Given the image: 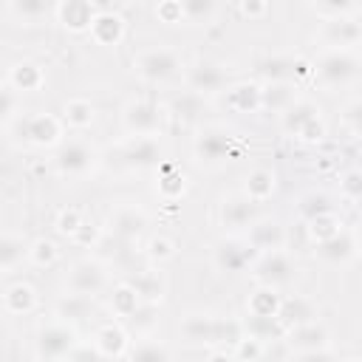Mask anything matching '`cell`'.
Returning a JSON list of instances; mask_svg holds the SVG:
<instances>
[{"mask_svg": "<svg viewBox=\"0 0 362 362\" xmlns=\"http://www.w3.org/2000/svg\"><path fill=\"white\" fill-rule=\"evenodd\" d=\"M133 68L144 82H167L181 71V57L173 48H147L133 59Z\"/></svg>", "mask_w": 362, "mask_h": 362, "instance_id": "6da1fadb", "label": "cell"}, {"mask_svg": "<svg viewBox=\"0 0 362 362\" xmlns=\"http://www.w3.org/2000/svg\"><path fill=\"white\" fill-rule=\"evenodd\" d=\"M314 74L322 85L328 88H339V85H348L356 74H359V59L351 54V51H339V48H331L325 51L317 65H314Z\"/></svg>", "mask_w": 362, "mask_h": 362, "instance_id": "7a4b0ae2", "label": "cell"}, {"mask_svg": "<svg viewBox=\"0 0 362 362\" xmlns=\"http://www.w3.org/2000/svg\"><path fill=\"white\" fill-rule=\"evenodd\" d=\"M283 127L288 133H294L297 139L303 141H320L325 127H322V119H320V107L314 102H294L286 113H283Z\"/></svg>", "mask_w": 362, "mask_h": 362, "instance_id": "3957f363", "label": "cell"}, {"mask_svg": "<svg viewBox=\"0 0 362 362\" xmlns=\"http://www.w3.org/2000/svg\"><path fill=\"white\" fill-rule=\"evenodd\" d=\"M37 354L48 362H57V359H65L79 342H76V331L65 322H51L45 328L37 331Z\"/></svg>", "mask_w": 362, "mask_h": 362, "instance_id": "277c9868", "label": "cell"}, {"mask_svg": "<svg viewBox=\"0 0 362 362\" xmlns=\"http://www.w3.org/2000/svg\"><path fill=\"white\" fill-rule=\"evenodd\" d=\"M252 272L269 288H277V286H286V283L294 280V263H291V257L283 249H277V252H260L257 260L252 263Z\"/></svg>", "mask_w": 362, "mask_h": 362, "instance_id": "5b68a950", "label": "cell"}, {"mask_svg": "<svg viewBox=\"0 0 362 362\" xmlns=\"http://www.w3.org/2000/svg\"><path fill=\"white\" fill-rule=\"evenodd\" d=\"M232 150H235V139L223 127H204L192 144V153L201 164H221L232 156Z\"/></svg>", "mask_w": 362, "mask_h": 362, "instance_id": "8992f818", "label": "cell"}, {"mask_svg": "<svg viewBox=\"0 0 362 362\" xmlns=\"http://www.w3.org/2000/svg\"><path fill=\"white\" fill-rule=\"evenodd\" d=\"M257 249L249 243V240H238V238H226L221 243H215V252H212V260L221 272H243L255 257Z\"/></svg>", "mask_w": 362, "mask_h": 362, "instance_id": "52a82bcc", "label": "cell"}, {"mask_svg": "<svg viewBox=\"0 0 362 362\" xmlns=\"http://www.w3.org/2000/svg\"><path fill=\"white\" fill-rule=\"evenodd\" d=\"M105 283H107L105 266H102L99 260H90V257L74 263V269H71V274H68V288H71V294H82V297L99 294V291L105 288Z\"/></svg>", "mask_w": 362, "mask_h": 362, "instance_id": "ba28073f", "label": "cell"}, {"mask_svg": "<svg viewBox=\"0 0 362 362\" xmlns=\"http://www.w3.org/2000/svg\"><path fill=\"white\" fill-rule=\"evenodd\" d=\"M124 127L139 139V136H156V130L161 127V107L156 102H130L122 113Z\"/></svg>", "mask_w": 362, "mask_h": 362, "instance_id": "9c48e42d", "label": "cell"}, {"mask_svg": "<svg viewBox=\"0 0 362 362\" xmlns=\"http://www.w3.org/2000/svg\"><path fill=\"white\" fill-rule=\"evenodd\" d=\"M93 158L96 156H93V150L85 141L71 139V141L59 144V150L54 156V164H57V170L62 175H85L93 167Z\"/></svg>", "mask_w": 362, "mask_h": 362, "instance_id": "30bf717a", "label": "cell"}, {"mask_svg": "<svg viewBox=\"0 0 362 362\" xmlns=\"http://www.w3.org/2000/svg\"><path fill=\"white\" fill-rule=\"evenodd\" d=\"M187 85H189V90L198 93V96L218 93V90L226 88V71H223L218 62L201 59V62L189 65V71H187Z\"/></svg>", "mask_w": 362, "mask_h": 362, "instance_id": "8fae6325", "label": "cell"}, {"mask_svg": "<svg viewBox=\"0 0 362 362\" xmlns=\"http://www.w3.org/2000/svg\"><path fill=\"white\" fill-rule=\"evenodd\" d=\"M147 226V215L141 206L136 204H124V206H116L110 212V221H107V229L113 238L119 240H133L141 235V229Z\"/></svg>", "mask_w": 362, "mask_h": 362, "instance_id": "7c38bea8", "label": "cell"}, {"mask_svg": "<svg viewBox=\"0 0 362 362\" xmlns=\"http://www.w3.org/2000/svg\"><path fill=\"white\" fill-rule=\"evenodd\" d=\"M178 331L189 345H215L221 337V320H215L209 314H187L181 320Z\"/></svg>", "mask_w": 362, "mask_h": 362, "instance_id": "4fadbf2b", "label": "cell"}, {"mask_svg": "<svg viewBox=\"0 0 362 362\" xmlns=\"http://www.w3.org/2000/svg\"><path fill=\"white\" fill-rule=\"evenodd\" d=\"M23 136L31 141V144H40V147H51L59 141L62 136V122L51 113H34L23 122Z\"/></svg>", "mask_w": 362, "mask_h": 362, "instance_id": "5bb4252c", "label": "cell"}, {"mask_svg": "<svg viewBox=\"0 0 362 362\" xmlns=\"http://www.w3.org/2000/svg\"><path fill=\"white\" fill-rule=\"evenodd\" d=\"M119 158H122L124 167L144 170V167L158 164V158H161V147H158L156 136H139V139H133V141H127V144L122 147Z\"/></svg>", "mask_w": 362, "mask_h": 362, "instance_id": "9a60e30c", "label": "cell"}, {"mask_svg": "<svg viewBox=\"0 0 362 362\" xmlns=\"http://www.w3.org/2000/svg\"><path fill=\"white\" fill-rule=\"evenodd\" d=\"M54 11H57L59 23L68 31H90V25H93V20L99 14V8L93 3H88V0H62Z\"/></svg>", "mask_w": 362, "mask_h": 362, "instance_id": "2e32d148", "label": "cell"}, {"mask_svg": "<svg viewBox=\"0 0 362 362\" xmlns=\"http://www.w3.org/2000/svg\"><path fill=\"white\" fill-rule=\"evenodd\" d=\"M322 40L339 51H351L362 40V23L356 17H339V20H325L322 23Z\"/></svg>", "mask_w": 362, "mask_h": 362, "instance_id": "e0dca14e", "label": "cell"}, {"mask_svg": "<svg viewBox=\"0 0 362 362\" xmlns=\"http://www.w3.org/2000/svg\"><path fill=\"white\" fill-rule=\"evenodd\" d=\"M249 243L263 252H277L286 243V229L277 218H257L249 226Z\"/></svg>", "mask_w": 362, "mask_h": 362, "instance_id": "ac0fdd59", "label": "cell"}, {"mask_svg": "<svg viewBox=\"0 0 362 362\" xmlns=\"http://www.w3.org/2000/svg\"><path fill=\"white\" fill-rule=\"evenodd\" d=\"M286 337H288V345H294V348H300V351H308V354L322 351V348L328 345V331H325L317 320L303 322V325H291Z\"/></svg>", "mask_w": 362, "mask_h": 362, "instance_id": "d6986e66", "label": "cell"}, {"mask_svg": "<svg viewBox=\"0 0 362 362\" xmlns=\"http://www.w3.org/2000/svg\"><path fill=\"white\" fill-rule=\"evenodd\" d=\"M221 221L223 226H252L255 218V201L249 195H229L221 204Z\"/></svg>", "mask_w": 362, "mask_h": 362, "instance_id": "ffe728a7", "label": "cell"}, {"mask_svg": "<svg viewBox=\"0 0 362 362\" xmlns=\"http://www.w3.org/2000/svg\"><path fill=\"white\" fill-rule=\"evenodd\" d=\"M90 37L99 45H119V40L124 37V20L116 11H99L93 25H90Z\"/></svg>", "mask_w": 362, "mask_h": 362, "instance_id": "44dd1931", "label": "cell"}, {"mask_svg": "<svg viewBox=\"0 0 362 362\" xmlns=\"http://www.w3.org/2000/svg\"><path fill=\"white\" fill-rule=\"evenodd\" d=\"M314 252H317V257H322L328 263H345V260H351L356 255V240L348 232H339V235L317 243Z\"/></svg>", "mask_w": 362, "mask_h": 362, "instance_id": "7402d4cb", "label": "cell"}, {"mask_svg": "<svg viewBox=\"0 0 362 362\" xmlns=\"http://www.w3.org/2000/svg\"><path fill=\"white\" fill-rule=\"evenodd\" d=\"M42 82H45V76H42V68L37 62L23 59L8 71V85L20 93H34V90H40Z\"/></svg>", "mask_w": 362, "mask_h": 362, "instance_id": "603a6c76", "label": "cell"}, {"mask_svg": "<svg viewBox=\"0 0 362 362\" xmlns=\"http://www.w3.org/2000/svg\"><path fill=\"white\" fill-rule=\"evenodd\" d=\"M3 305L8 314H28L34 305H37V294L28 283H14L6 288L3 294Z\"/></svg>", "mask_w": 362, "mask_h": 362, "instance_id": "cb8c5ba5", "label": "cell"}, {"mask_svg": "<svg viewBox=\"0 0 362 362\" xmlns=\"http://www.w3.org/2000/svg\"><path fill=\"white\" fill-rule=\"evenodd\" d=\"M274 173L272 170H266V167H257V170H252L249 175H246V192L243 195H249L255 204L257 201H266L272 192H274Z\"/></svg>", "mask_w": 362, "mask_h": 362, "instance_id": "d4e9b609", "label": "cell"}, {"mask_svg": "<svg viewBox=\"0 0 362 362\" xmlns=\"http://www.w3.org/2000/svg\"><path fill=\"white\" fill-rule=\"evenodd\" d=\"M229 102L238 113H252L257 107H263L260 102V88L252 85V82H238L232 90H229Z\"/></svg>", "mask_w": 362, "mask_h": 362, "instance_id": "484cf974", "label": "cell"}, {"mask_svg": "<svg viewBox=\"0 0 362 362\" xmlns=\"http://www.w3.org/2000/svg\"><path fill=\"white\" fill-rule=\"evenodd\" d=\"M280 305H283V300L274 294V288L260 286L249 300V314L252 317H280Z\"/></svg>", "mask_w": 362, "mask_h": 362, "instance_id": "4316f807", "label": "cell"}, {"mask_svg": "<svg viewBox=\"0 0 362 362\" xmlns=\"http://www.w3.org/2000/svg\"><path fill=\"white\" fill-rule=\"evenodd\" d=\"M93 345L99 348L102 356H119L124 351V345H127V337H124V331L119 325H105V328H99Z\"/></svg>", "mask_w": 362, "mask_h": 362, "instance_id": "83f0119b", "label": "cell"}, {"mask_svg": "<svg viewBox=\"0 0 362 362\" xmlns=\"http://www.w3.org/2000/svg\"><path fill=\"white\" fill-rule=\"evenodd\" d=\"M260 102L263 107H272V110H288L294 105L291 93H288V85L286 82H269L266 88H260Z\"/></svg>", "mask_w": 362, "mask_h": 362, "instance_id": "f1b7e54d", "label": "cell"}, {"mask_svg": "<svg viewBox=\"0 0 362 362\" xmlns=\"http://www.w3.org/2000/svg\"><path fill=\"white\" fill-rule=\"evenodd\" d=\"M62 122L71 127H88L93 122V105L88 99H68L62 107Z\"/></svg>", "mask_w": 362, "mask_h": 362, "instance_id": "f546056e", "label": "cell"}, {"mask_svg": "<svg viewBox=\"0 0 362 362\" xmlns=\"http://www.w3.org/2000/svg\"><path fill=\"white\" fill-rule=\"evenodd\" d=\"M23 252L28 255V249L23 246V238H17V235H3L0 238V269L8 274V272H14V266L23 260Z\"/></svg>", "mask_w": 362, "mask_h": 362, "instance_id": "4dcf8cb0", "label": "cell"}, {"mask_svg": "<svg viewBox=\"0 0 362 362\" xmlns=\"http://www.w3.org/2000/svg\"><path fill=\"white\" fill-rule=\"evenodd\" d=\"M288 320L291 325H303V322H311L314 320V308L308 300L303 297H291V300H283L280 305V322Z\"/></svg>", "mask_w": 362, "mask_h": 362, "instance_id": "1f68e13d", "label": "cell"}, {"mask_svg": "<svg viewBox=\"0 0 362 362\" xmlns=\"http://www.w3.org/2000/svg\"><path fill=\"white\" fill-rule=\"evenodd\" d=\"M201 107H204V96H198V93H192V90H187V93L175 96V99H173V105H170L173 116H175V119H181V122H192V119H198Z\"/></svg>", "mask_w": 362, "mask_h": 362, "instance_id": "d6a6232c", "label": "cell"}, {"mask_svg": "<svg viewBox=\"0 0 362 362\" xmlns=\"http://www.w3.org/2000/svg\"><path fill=\"white\" fill-rule=\"evenodd\" d=\"M130 362H170V351L158 339H141L133 345Z\"/></svg>", "mask_w": 362, "mask_h": 362, "instance_id": "836d02e7", "label": "cell"}, {"mask_svg": "<svg viewBox=\"0 0 362 362\" xmlns=\"http://www.w3.org/2000/svg\"><path fill=\"white\" fill-rule=\"evenodd\" d=\"M308 8L317 17H322V23L325 20H339V17H354V11H356V6L348 3V0H320V3H311Z\"/></svg>", "mask_w": 362, "mask_h": 362, "instance_id": "e575fe53", "label": "cell"}, {"mask_svg": "<svg viewBox=\"0 0 362 362\" xmlns=\"http://www.w3.org/2000/svg\"><path fill=\"white\" fill-rule=\"evenodd\" d=\"M130 286H133L136 294H139L141 300H147L150 305H153L156 300H161V291H164V286H161V280H158L156 272H141L139 277H133Z\"/></svg>", "mask_w": 362, "mask_h": 362, "instance_id": "d590c367", "label": "cell"}, {"mask_svg": "<svg viewBox=\"0 0 362 362\" xmlns=\"http://www.w3.org/2000/svg\"><path fill=\"white\" fill-rule=\"evenodd\" d=\"M328 212H334V204H331V198H328L325 192H308V195L300 201V215H303L305 221H314V218L328 215Z\"/></svg>", "mask_w": 362, "mask_h": 362, "instance_id": "8d00e7d4", "label": "cell"}, {"mask_svg": "<svg viewBox=\"0 0 362 362\" xmlns=\"http://www.w3.org/2000/svg\"><path fill=\"white\" fill-rule=\"evenodd\" d=\"M6 8H8V14L20 17L23 23H31V20H40L48 14V3H42V0H11Z\"/></svg>", "mask_w": 362, "mask_h": 362, "instance_id": "74e56055", "label": "cell"}, {"mask_svg": "<svg viewBox=\"0 0 362 362\" xmlns=\"http://www.w3.org/2000/svg\"><path fill=\"white\" fill-rule=\"evenodd\" d=\"M139 300H141V297L136 294V288H133L130 283H127V286H119V288L113 291V308H116V314H122V317H127V320L141 308Z\"/></svg>", "mask_w": 362, "mask_h": 362, "instance_id": "f35d334b", "label": "cell"}, {"mask_svg": "<svg viewBox=\"0 0 362 362\" xmlns=\"http://www.w3.org/2000/svg\"><path fill=\"white\" fill-rule=\"evenodd\" d=\"M57 311H59V317H65V320H82V317H88V311H90V297L68 294V297L59 300Z\"/></svg>", "mask_w": 362, "mask_h": 362, "instance_id": "ab89813d", "label": "cell"}, {"mask_svg": "<svg viewBox=\"0 0 362 362\" xmlns=\"http://www.w3.org/2000/svg\"><path fill=\"white\" fill-rule=\"evenodd\" d=\"M246 331H249V337H255V339L263 342V339L280 334L283 328H280V317H252V314H249V320H246Z\"/></svg>", "mask_w": 362, "mask_h": 362, "instance_id": "60d3db41", "label": "cell"}, {"mask_svg": "<svg viewBox=\"0 0 362 362\" xmlns=\"http://www.w3.org/2000/svg\"><path fill=\"white\" fill-rule=\"evenodd\" d=\"M311 223V235H314V240L317 243H322V240H328V238H334V235H339L342 229V223L337 221V215L334 212H328V215H320V218H314V221H308Z\"/></svg>", "mask_w": 362, "mask_h": 362, "instance_id": "b9f144b4", "label": "cell"}, {"mask_svg": "<svg viewBox=\"0 0 362 362\" xmlns=\"http://www.w3.org/2000/svg\"><path fill=\"white\" fill-rule=\"evenodd\" d=\"M181 8H184V20H189V23H204L218 11V6L212 0H184Z\"/></svg>", "mask_w": 362, "mask_h": 362, "instance_id": "7bdbcfd3", "label": "cell"}, {"mask_svg": "<svg viewBox=\"0 0 362 362\" xmlns=\"http://www.w3.org/2000/svg\"><path fill=\"white\" fill-rule=\"evenodd\" d=\"M28 260H31L34 266H51V263L57 260V246H54V240H45V238L34 240L31 249H28Z\"/></svg>", "mask_w": 362, "mask_h": 362, "instance_id": "ee69618b", "label": "cell"}, {"mask_svg": "<svg viewBox=\"0 0 362 362\" xmlns=\"http://www.w3.org/2000/svg\"><path fill=\"white\" fill-rule=\"evenodd\" d=\"M158 187H161V192H164L167 198H178V195L184 192V175L175 173V170H167V173L161 175V181H158Z\"/></svg>", "mask_w": 362, "mask_h": 362, "instance_id": "f6af8a7d", "label": "cell"}, {"mask_svg": "<svg viewBox=\"0 0 362 362\" xmlns=\"http://www.w3.org/2000/svg\"><path fill=\"white\" fill-rule=\"evenodd\" d=\"M57 229H59L62 235H76V232L82 229V215H79L76 209H65V212H59V218H57Z\"/></svg>", "mask_w": 362, "mask_h": 362, "instance_id": "bcb514c9", "label": "cell"}, {"mask_svg": "<svg viewBox=\"0 0 362 362\" xmlns=\"http://www.w3.org/2000/svg\"><path fill=\"white\" fill-rule=\"evenodd\" d=\"M339 187H342V192L348 195V198H362V170H348L345 175H342V181H339Z\"/></svg>", "mask_w": 362, "mask_h": 362, "instance_id": "7dc6e473", "label": "cell"}, {"mask_svg": "<svg viewBox=\"0 0 362 362\" xmlns=\"http://www.w3.org/2000/svg\"><path fill=\"white\" fill-rule=\"evenodd\" d=\"M65 362H102V354H99V348L93 345H76L68 356H65Z\"/></svg>", "mask_w": 362, "mask_h": 362, "instance_id": "c3c4849f", "label": "cell"}, {"mask_svg": "<svg viewBox=\"0 0 362 362\" xmlns=\"http://www.w3.org/2000/svg\"><path fill=\"white\" fill-rule=\"evenodd\" d=\"M235 354H238L240 359H257V356H260V339L243 337V339L235 345Z\"/></svg>", "mask_w": 362, "mask_h": 362, "instance_id": "681fc988", "label": "cell"}, {"mask_svg": "<svg viewBox=\"0 0 362 362\" xmlns=\"http://www.w3.org/2000/svg\"><path fill=\"white\" fill-rule=\"evenodd\" d=\"M156 14H158L164 23H181V20H184L181 3H161V6L156 8Z\"/></svg>", "mask_w": 362, "mask_h": 362, "instance_id": "f907efd6", "label": "cell"}, {"mask_svg": "<svg viewBox=\"0 0 362 362\" xmlns=\"http://www.w3.org/2000/svg\"><path fill=\"white\" fill-rule=\"evenodd\" d=\"M150 255L158 257V260H167V257H173V243L167 238H153L150 240Z\"/></svg>", "mask_w": 362, "mask_h": 362, "instance_id": "816d5d0a", "label": "cell"}, {"mask_svg": "<svg viewBox=\"0 0 362 362\" xmlns=\"http://www.w3.org/2000/svg\"><path fill=\"white\" fill-rule=\"evenodd\" d=\"M11 116H14V88L6 85L3 88V119L11 122Z\"/></svg>", "mask_w": 362, "mask_h": 362, "instance_id": "f5cc1de1", "label": "cell"}, {"mask_svg": "<svg viewBox=\"0 0 362 362\" xmlns=\"http://www.w3.org/2000/svg\"><path fill=\"white\" fill-rule=\"evenodd\" d=\"M240 11H243L246 17H263V14L269 11V6H266V3H240Z\"/></svg>", "mask_w": 362, "mask_h": 362, "instance_id": "db71d44e", "label": "cell"}, {"mask_svg": "<svg viewBox=\"0 0 362 362\" xmlns=\"http://www.w3.org/2000/svg\"><path fill=\"white\" fill-rule=\"evenodd\" d=\"M206 362H235V356H232V354H226V351H215Z\"/></svg>", "mask_w": 362, "mask_h": 362, "instance_id": "11a10c76", "label": "cell"}, {"mask_svg": "<svg viewBox=\"0 0 362 362\" xmlns=\"http://www.w3.org/2000/svg\"><path fill=\"white\" fill-rule=\"evenodd\" d=\"M351 113H354V119H356V122H362V105H354V107H351Z\"/></svg>", "mask_w": 362, "mask_h": 362, "instance_id": "9f6ffc18", "label": "cell"}, {"mask_svg": "<svg viewBox=\"0 0 362 362\" xmlns=\"http://www.w3.org/2000/svg\"><path fill=\"white\" fill-rule=\"evenodd\" d=\"M356 238H359V243H362V221H359V226H356Z\"/></svg>", "mask_w": 362, "mask_h": 362, "instance_id": "6f0895ef", "label": "cell"}, {"mask_svg": "<svg viewBox=\"0 0 362 362\" xmlns=\"http://www.w3.org/2000/svg\"><path fill=\"white\" fill-rule=\"evenodd\" d=\"M345 362H362V359H345Z\"/></svg>", "mask_w": 362, "mask_h": 362, "instance_id": "680465c9", "label": "cell"}]
</instances>
